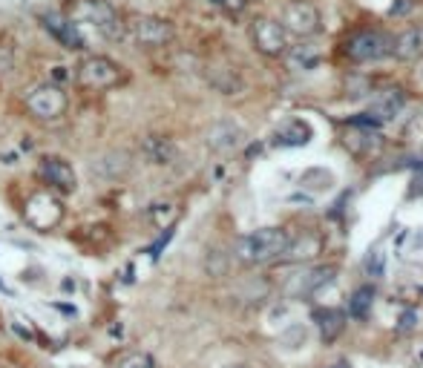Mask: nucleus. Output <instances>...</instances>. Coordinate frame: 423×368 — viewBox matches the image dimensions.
I'll use <instances>...</instances> for the list:
<instances>
[{"mask_svg": "<svg viewBox=\"0 0 423 368\" xmlns=\"http://www.w3.org/2000/svg\"><path fill=\"white\" fill-rule=\"evenodd\" d=\"M288 248H291V239L282 228H262V231H254L239 239L236 256L248 265H262V262L279 259Z\"/></svg>", "mask_w": 423, "mask_h": 368, "instance_id": "nucleus-1", "label": "nucleus"}, {"mask_svg": "<svg viewBox=\"0 0 423 368\" xmlns=\"http://www.w3.org/2000/svg\"><path fill=\"white\" fill-rule=\"evenodd\" d=\"M66 18L75 21V23L95 26L110 41H121L124 38V23H121V18L113 9L110 0H73L69 9H66Z\"/></svg>", "mask_w": 423, "mask_h": 368, "instance_id": "nucleus-2", "label": "nucleus"}, {"mask_svg": "<svg viewBox=\"0 0 423 368\" xmlns=\"http://www.w3.org/2000/svg\"><path fill=\"white\" fill-rule=\"evenodd\" d=\"M121 75H124L121 66L110 61L107 55H90L78 66V81L87 90H110L121 81Z\"/></svg>", "mask_w": 423, "mask_h": 368, "instance_id": "nucleus-3", "label": "nucleus"}, {"mask_svg": "<svg viewBox=\"0 0 423 368\" xmlns=\"http://www.w3.org/2000/svg\"><path fill=\"white\" fill-rule=\"evenodd\" d=\"M127 35H130L135 43H141V46L156 49V46H167V43L173 41L176 29H173V23L164 21V18L138 15V18H132V21L127 23Z\"/></svg>", "mask_w": 423, "mask_h": 368, "instance_id": "nucleus-4", "label": "nucleus"}, {"mask_svg": "<svg viewBox=\"0 0 423 368\" xmlns=\"http://www.w3.org/2000/svg\"><path fill=\"white\" fill-rule=\"evenodd\" d=\"M26 110H29L35 118H41V121H55V118H61V115L66 112V95H63V90L55 87V84H41V87H35V90L29 93Z\"/></svg>", "mask_w": 423, "mask_h": 368, "instance_id": "nucleus-5", "label": "nucleus"}, {"mask_svg": "<svg viewBox=\"0 0 423 368\" xmlns=\"http://www.w3.org/2000/svg\"><path fill=\"white\" fill-rule=\"evenodd\" d=\"M348 55H351V61H357V63L380 61V58L392 55V38L383 35V32H375V29L357 32L355 38L348 41Z\"/></svg>", "mask_w": 423, "mask_h": 368, "instance_id": "nucleus-6", "label": "nucleus"}, {"mask_svg": "<svg viewBox=\"0 0 423 368\" xmlns=\"http://www.w3.org/2000/svg\"><path fill=\"white\" fill-rule=\"evenodd\" d=\"M282 29H288L300 38H308V35H317L320 32V9L314 4H308V0H297V4H288L286 12H282Z\"/></svg>", "mask_w": 423, "mask_h": 368, "instance_id": "nucleus-7", "label": "nucleus"}, {"mask_svg": "<svg viewBox=\"0 0 423 368\" xmlns=\"http://www.w3.org/2000/svg\"><path fill=\"white\" fill-rule=\"evenodd\" d=\"M251 35H254V46L268 58H276L286 52V29L271 18H256L251 26Z\"/></svg>", "mask_w": 423, "mask_h": 368, "instance_id": "nucleus-8", "label": "nucleus"}, {"mask_svg": "<svg viewBox=\"0 0 423 368\" xmlns=\"http://www.w3.org/2000/svg\"><path fill=\"white\" fill-rule=\"evenodd\" d=\"M41 26L63 46V49H84V38L78 32V23L69 21L66 12H43L41 15Z\"/></svg>", "mask_w": 423, "mask_h": 368, "instance_id": "nucleus-9", "label": "nucleus"}, {"mask_svg": "<svg viewBox=\"0 0 423 368\" xmlns=\"http://www.w3.org/2000/svg\"><path fill=\"white\" fill-rule=\"evenodd\" d=\"M26 222L35 228V231H49L61 222V204L55 199H49L46 193H38L29 199L26 204Z\"/></svg>", "mask_w": 423, "mask_h": 368, "instance_id": "nucleus-10", "label": "nucleus"}, {"mask_svg": "<svg viewBox=\"0 0 423 368\" xmlns=\"http://www.w3.org/2000/svg\"><path fill=\"white\" fill-rule=\"evenodd\" d=\"M38 173H41V179H43L46 184H52V187H58V190H63V193H73V190L78 187V176H75L73 164H66L63 159H55V156L41 159Z\"/></svg>", "mask_w": 423, "mask_h": 368, "instance_id": "nucleus-11", "label": "nucleus"}, {"mask_svg": "<svg viewBox=\"0 0 423 368\" xmlns=\"http://www.w3.org/2000/svg\"><path fill=\"white\" fill-rule=\"evenodd\" d=\"M403 104H406V95L397 87H389V90H380L375 95V101L369 107V115H372L375 124H389V121L397 118V112L403 110Z\"/></svg>", "mask_w": 423, "mask_h": 368, "instance_id": "nucleus-12", "label": "nucleus"}, {"mask_svg": "<svg viewBox=\"0 0 423 368\" xmlns=\"http://www.w3.org/2000/svg\"><path fill=\"white\" fill-rule=\"evenodd\" d=\"M242 130L234 121H216L214 127L207 130V147L216 153H231L242 144Z\"/></svg>", "mask_w": 423, "mask_h": 368, "instance_id": "nucleus-13", "label": "nucleus"}, {"mask_svg": "<svg viewBox=\"0 0 423 368\" xmlns=\"http://www.w3.org/2000/svg\"><path fill=\"white\" fill-rule=\"evenodd\" d=\"M392 55L397 61H414L423 55V29L420 26H406L397 38H392Z\"/></svg>", "mask_w": 423, "mask_h": 368, "instance_id": "nucleus-14", "label": "nucleus"}, {"mask_svg": "<svg viewBox=\"0 0 423 368\" xmlns=\"http://www.w3.org/2000/svg\"><path fill=\"white\" fill-rule=\"evenodd\" d=\"M127 170H130V156L124 153V150H113V153H104L95 164H93V173L95 176H101V179H121V176H127Z\"/></svg>", "mask_w": 423, "mask_h": 368, "instance_id": "nucleus-15", "label": "nucleus"}, {"mask_svg": "<svg viewBox=\"0 0 423 368\" xmlns=\"http://www.w3.org/2000/svg\"><path fill=\"white\" fill-rule=\"evenodd\" d=\"M141 150H145L147 162H153V164H173L176 156H179V147L170 138H162V135L145 138V147H141Z\"/></svg>", "mask_w": 423, "mask_h": 368, "instance_id": "nucleus-16", "label": "nucleus"}, {"mask_svg": "<svg viewBox=\"0 0 423 368\" xmlns=\"http://www.w3.org/2000/svg\"><path fill=\"white\" fill-rule=\"evenodd\" d=\"M323 63V52H320V46H314V43H297V46H291V52H288V66L294 69V72H311V69H317Z\"/></svg>", "mask_w": 423, "mask_h": 368, "instance_id": "nucleus-17", "label": "nucleus"}, {"mask_svg": "<svg viewBox=\"0 0 423 368\" xmlns=\"http://www.w3.org/2000/svg\"><path fill=\"white\" fill-rule=\"evenodd\" d=\"M207 81H210V87H214L216 93H222V95H236L242 90V78L236 75L231 66H210L207 69Z\"/></svg>", "mask_w": 423, "mask_h": 368, "instance_id": "nucleus-18", "label": "nucleus"}, {"mask_svg": "<svg viewBox=\"0 0 423 368\" xmlns=\"http://www.w3.org/2000/svg\"><path fill=\"white\" fill-rule=\"evenodd\" d=\"M314 322H317L323 340H334V337L343 331V322H345V320H343V314L334 311V308H320V311H314Z\"/></svg>", "mask_w": 423, "mask_h": 368, "instance_id": "nucleus-19", "label": "nucleus"}, {"mask_svg": "<svg viewBox=\"0 0 423 368\" xmlns=\"http://www.w3.org/2000/svg\"><path fill=\"white\" fill-rule=\"evenodd\" d=\"M311 138V127L306 124V121H291L286 130H279L276 132V144H294V147H300V144H306Z\"/></svg>", "mask_w": 423, "mask_h": 368, "instance_id": "nucleus-20", "label": "nucleus"}, {"mask_svg": "<svg viewBox=\"0 0 423 368\" xmlns=\"http://www.w3.org/2000/svg\"><path fill=\"white\" fill-rule=\"evenodd\" d=\"M15 69V46L9 41H0V78H6Z\"/></svg>", "mask_w": 423, "mask_h": 368, "instance_id": "nucleus-21", "label": "nucleus"}, {"mask_svg": "<svg viewBox=\"0 0 423 368\" xmlns=\"http://www.w3.org/2000/svg\"><path fill=\"white\" fill-rule=\"evenodd\" d=\"M372 288H363V290H357L355 293V303H351V311H355L357 317H366V311H369V305H372Z\"/></svg>", "mask_w": 423, "mask_h": 368, "instance_id": "nucleus-22", "label": "nucleus"}, {"mask_svg": "<svg viewBox=\"0 0 423 368\" xmlns=\"http://www.w3.org/2000/svg\"><path fill=\"white\" fill-rule=\"evenodd\" d=\"M173 216H176V207H173V204H153V207H150V219H153L156 225H164V222L170 225Z\"/></svg>", "mask_w": 423, "mask_h": 368, "instance_id": "nucleus-23", "label": "nucleus"}, {"mask_svg": "<svg viewBox=\"0 0 423 368\" xmlns=\"http://www.w3.org/2000/svg\"><path fill=\"white\" fill-rule=\"evenodd\" d=\"M118 368H153V362H150V357H145V354H127V357L118 362Z\"/></svg>", "mask_w": 423, "mask_h": 368, "instance_id": "nucleus-24", "label": "nucleus"}, {"mask_svg": "<svg viewBox=\"0 0 423 368\" xmlns=\"http://www.w3.org/2000/svg\"><path fill=\"white\" fill-rule=\"evenodd\" d=\"M245 6H248V0H225V6H222V9H225V12H234V15H239Z\"/></svg>", "mask_w": 423, "mask_h": 368, "instance_id": "nucleus-25", "label": "nucleus"}, {"mask_svg": "<svg viewBox=\"0 0 423 368\" xmlns=\"http://www.w3.org/2000/svg\"><path fill=\"white\" fill-rule=\"evenodd\" d=\"M52 75H55V81H63V78H66V66H55Z\"/></svg>", "mask_w": 423, "mask_h": 368, "instance_id": "nucleus-26", "label": "nucleus"}, {"mask_svg": "<svg viewBox=\"0 0 423 368\" xmlns=\"http://www.w3.org/2000/svg\"><path fill=\"white\" fill-rule=\"evenodd\" d=\"M210 4H214V6H225V0H210Z\"/></svg>", "mask_w": 423, "mask_h": 368, "instance_id": "nucleus-27", "label": "nucleus"}, {"mask_svg": "<svg viewBox=\"0 0 423 368\" xmlns=\"http://www.w3.org/2000/svg\"><path fill=\"white\" fill-rule=\"evenodd\" d=\"M231 368H245V365H231Z\"/></svg>", "mask_w": 423, "mask_h": 368, "instance_id": "nucleus-28", "label": "nucleus"}]
</instances>
